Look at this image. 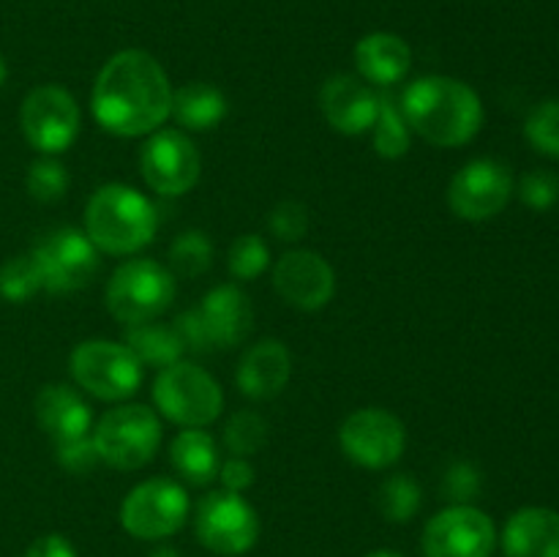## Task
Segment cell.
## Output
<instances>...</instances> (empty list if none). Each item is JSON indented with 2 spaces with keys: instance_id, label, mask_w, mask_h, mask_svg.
I'll return each instance as SVG.
<instances>
[{
  "instance_id": "cell-39",
  "label": "cell",
  "mask_w": 559,
  "mask_h": 557,
  "mask_svg": "<svg viewBox=\"0 0 559 557\" xmlns=\"http://www.w3.org/2000/svg\"><path fill=\"white\" fill-rule=\"evenodd\" d=\"M25 557H76V549L71 546V541L66 538V535L49 533L33 541V544L27 546Z\"/></svg>"
},
{
  "instance_id": "cell-8",
  "label": "cell",
  "mask_w": 559,
  "mask_h": 557,
  "mask_svg": "<svg viewBox=\"0 0 559 557\" xmlns=\"http://www.w3.org/2000/svg\"><path fill=\"white\" fill-rule=\"evenodd\" d=\"M194 533L213 555L240 557L260 541V517L243 495L218 489L202 497L197 506Z\"/></svg>"
},
{
  "instance_id": "cell-1",
  "label": "cell",
  "mask_w": 559,
  "mask_h": 557,
  "mask_svg": "<svg viewBox=\"0 0 559 557\" xmlns=\"http://www.w3.org/2000/svg\"><path fill=\"white\" fill-rule=\"evenodd\" d=\"M91 107L98 126L109 134L147 137L173 115V85L151 52L123 49L96 74Z\"/></svg>"
},
{
  "instance_id": "cell-33",
  "label": "cell",
  "mask_w": 559,
  "mask_h": 557,
  "mask_svg": "<svg viewBox=\"0 0 559 557\" xmlns=\"http://www.w3.org/2000/svg\"><path fill=\"white\" fill-rule=\"evenodd\" d=\"M25 186L36 202H58L69 191V173L55 156H41L27 169Z\"/></svg>"
},
{
  "instance_id": "cell-28",
  "label": "cell",
  "mask_w": 559,
  "mask_h": 557,
  "mask_svg": "<svg viewBox=\"0 0 559 557\" xmlns=\"http://www.w3.org/2000/svg\"><path fill=\"white\" fill-rule=\"evenodd\" d=\"M211 262L213 244L207 240L205 233H200V229L180 233L178 238H175V244L169 246V268H173V276L197 278L211 268Z\"/></svg>"
},
{
  "instance_id": "cell-13",
  "label": "cell",
  "mask_w": 559,
  "mask_h": 557,
  "mask_svg": "<svg viewBox=\"0 0 559 557\" xmlns=\"http://www.w3.org/2000/svg\"><path fill=\"white\" fill-rule=\"evenodd\" d=\"M344 457L366 470H385L402 459L407 448V429L393 413L382 407L355 410L338 429Z\"/></svg>"
},
{
  "instance_id": "cell-9",
  "label": "cell",
  "mask_w": 559,
  "mask_h": 557,
  "mask_svg": "<svg viewBox=\"0 0 559 557\" xmlns=\"http://www.w3.org/2000/svg\"><path fill=\"white\" fill-rule=\"evenodd\" d=\"M189 511V491L178 481L151 478L123 497L120 528L140 541H164L183 528Z\"/></svg>"
},
{
  "instance_id": "cell-20",
  "label": "cell",
  "mask_w": 559,
  "mask_h": 557,
  "mask_svg": "<svg viewBox=\"0 0 559 557\" xmlns=\"http://www.w3.org/2000/svg\"><path fill=\"white\" fill-rule=\"evenodd\" d=\"M500 544L506 557H559V511L527 506L511 513Z\"/></svg>"
},
{
  "instance_id": "cell-18",
  "label": "cell",
  "mask_w": 559,
  "mask_h": 557,
  "mask_svg": "<svg viewBox=\"0 0 559 557\" xmlns=\"http://www.w3.org/2000/svg\"><path fill=\"white\" fill-rule=\"evenodd\" d=\"M197 317L205 328L207 344L227 349L246 342L254 322V309L243 289L235 284H218L202 298Z\"/></svg>"
},
{
  "instance_id": "cell-38",
  "label": "cell",
  "mask_w": 559,
  "mask_h": 557,
  "mask_svg": "<svg viewBox=\"0 0 559 557\" xmlns=\"http://www.w3.org/2000/svg\"><path fill=\"white\" fill-rule=\"evenodd\" d=\"M257 473H254V464L249 462L246 457H229L227 462L218 467V481L227 491H238L243 495L251 484H254Z\"/></svg>"
},
{
  "instance_id": "cell-35",
  "label": "cell",
  "mask_w": 559,
  "mask_h": 557,
  "mask_svg": "<svg viewBox=\"0 0 559 557\" xmlns=\"http://www.w3.org/2000/svg\"><path fill=\"white\" fill-rule=\"evenodd\" d=\"M267 227H271V233L276 235L278 240L295 244V240H300L309 233V213H306V208L300 205V202L284 200L271 211Z\"/></svg>"
},
{
  "instance_id": "cell-31",
  "label": "cell",
  "mask_w": 559,
  "mask_h": 557,
  "mask_svg": "<svg viewBox=\"0 0 559 557\" xmlns=\"http://www.w3.org/2000/svg\"><path fill=\"white\" fill-rule=\"evenodd\" d=\"M271 265V249L260 235H240L227 254V268L235 278L240 282H251V278L262 276Z\"/></svg>"
},
{
  "instance_id": "cell-10",
  "label": "cell",
  "mask_w": 559,
  "mask_h": 557,
  "mask_svg": "<svg viewBox=\"0 0 559 557\" xmlns=\"http://www.w3.org/2000/svg\"><path fill=\"white\" fill-rule=\"evenodd\" d=\"M20 129L41 156H58L80 137V104L60 85L33 87L20 107Z\"/></svg>"
},
{
  "instance_id": "cell-14",
  "label": "cell",
  "mask_w": 559,
  "mask_h": 557,
  "mask_svg": "<svg viewBox=\"0 0 559 557\" xmlns=\"http://www.w3.org/2000/svg\"><path fill=\"white\" fill-rule=\"evenodd\" d=\"M513 175L497 158H473L464 164L448 186V205L464 222H489L511 202Z\"/></svg>"
},
{
  "instance_id": "cell-34",
  "label": "cell",
  "mask_w": 559,
  "mask_h": 557,
  "mask_svg": "<svg viewBox=\"0 0 559 557\" xmlns=\"http://www.w3.org/2000/svg\"><path fill=\"white\" fill-rule=\"evenodd\" d=\"M519 197L533 211H549L559 202V175L551 169H533L519 180Z\"/></svg>"
},
{
  "instance_id": "cell-4",
  "label": "cell",
  "mask_w": 559,
  "mask_h": 557,
  "mask_svg": "<svg viewBox=\"0 0 559 557\" xmlns=\"http://www.w3.org/2000/svg\"><path fill=\"white\" fill-rule=\"evenodd\" d=\"M153 402L158 413L173 424L183 429H205L222 415L224 391L216 377L207 375L202 366L175 360L158 369L156 382H153Z\"/></svg>"
},
{
  "instance_id": "cell-2",
  "label": "cell",
  "mask_w": 559,
  "mask_h": 557,
  "mask_svg": "<svg viewBox=\"0 0 559 557\" xmlns=\"http://www.w3.org/2000/svg\"><path fill=\"white\" fill-rule=\"evenodd\" d=\"M402 112L409 131L435 147L467 145L484 126V104L478 93L467 82L442 74L415 80L404 91Z\"/></svg>"
},
{
  "instance_id": "cell-37",
  "label": "cell",
  "mask_w": 559,
  "mask_h": 557,
  "mask_svg": "<svg viewBox=\"0 0 559 557\" xmlns=\"http://www.w3.org/2000/svg\"><path fill=\"white\" fill-rule=\"evenodd\" d=\"M480 491V470L473 462H453L442 475V495L453 502H469Z\"/></svg>"
},
{
  "instance_id": "cell-11",
  "label": "cell",
  "mask_w": 559,
  "mask_h": 557,
  "mask_svg": "<svg viewBox=\"0 0 559 557\" xmlns=\"http://www.w3.org/2000/svg\"><path fill=\"white\" fill-rule=\"evenodd\" d=\"M47 293H74L98 271V249L82 229L60 227L36 240L31 251Z\"/></svg>"
},
{
  "instance_id": "cell-5",
  "label": "cell",
  "mask_w": 559,
  "mask_h": 557,
  "mask_svg": "<svg viewBox=\"0 0 559 557\" xmlns=\"http://www.w3.org/2000/svg\"><path fill=\"white\" fill-rule=\"evenodd\" d=\"M175 276L156 260H126L107 282L109 315L126 328L153 322L173 306Z\"/></svg>"
},
{
  "instance_id": "cell-15",
  "label": "cell",
  "mask_w": 559,
  "mask_h": 557,
  "mask_svg": "<svg viewBox=\"0 0 559 557\" xmlns=\"http://www.w3.org/2000/svg\"><path fill=\"white\" fill-rule=\"evenodd\" d=\"M140 169L145 183L162 197H180L200 180L202 158L183 131L158 129L140 151Z\"/></svg>"
},
{
  "instance_id": "cell-6",
  "label": "cell",
  "mask_w": 559,
  "mask_h": 557,
  "mask_svg": "<svg viewBox=\"0 0 559 557\" xmlns=\"http://www.w3.org/2000/svg\"><path fill=\"white\" fill-rule=\"evenodd\" d=\"M98 459L115 470H140L162 446V420L145 404H120L91 431Z\"/></svg>"
},
{
  "instance_id": "cell-25",
  "label": "cell",
  "mask_w": 559,
  "mask_h": 557,
  "mask_svg": "<svg viewBox=\"0 0 559 557\" xmlns=\"http://www.w3.org/2000/svg\"><path fill=\"white\" fill-rule=\"evenodd\" d=\"M126 347L136 355L142 366L164 369V366L183 360L186 344L175 325H158V322H142V325L126 328Z\"/></svg>"
},
{
  "instance_id": "cell-12",
  "label": "cell",
  "mask_w": 559,
  "mask_h": 557,
  "mask_svg": "<svg viewBox=\"0 0 559 557\" xmlns=\"http://www.w3.org/2000/svg\"><path fill=\"white\" fill-rule=\"evenodd\" d=\"M420 546L426 557H491L497 528L473 502H453L426 522Z\"/></svg>"
},
{
  "instance_id": "cell-32",
  "label": "cell",
  "mask_w": 559,
  "mask_h": 557,
  "mask_svg": "<svg viewBox=\"0 0 559 557\" xmlns=\"http://www.w3.org/2000/svg\"><path fill=\"white\" fill-rule=\"evenodd\" d=\"M524 137L538 153L559 158V98H546L530 112Z\"/></svg>"
},
{
  "instance_id": "cell-17",
  "label": "cell",
  "mask_w": 559,
  "mask_h": 557,
  "mask_svg": "<svg viewBox=\"0 0 559 557\" xmlns=\"http://www.w3.org/2000/svg\"><path fill=\"white\" fill-rule=\"evenodd\" d=\"M380 93L371 91L360 76L333 74L320 91V107L338 134L358 137L371 131L377 120Z\"/></svg>"
},
{
  "instance_id": "cell-42",
  "label": "cell",
  "mask_w": 559,
  "mask_h": 557,
  "mask_svg": "<svg viewBox=\"0 0 559 557\" xmlns=\"http://www.w3.org/2000/svg\"><path fill=\"white\" fill-rule=\"evenodd\" d=\"M5 76H9V66H5V58H3V55H0V87H3Z\"/></svg>"
},
{
  "instance_id": "cell-27",
  "label": "cell",
  "mask_w": 559,
  "mask_h": 557,
  "mask_svg": "<svg viewBox=\"0 0 559 557\" xmlns=\"http://www.w3.org/2000/svg\"><path fill=\"white\" fill-rule=\"evenodd\" d=\"M424 502V491H420L418 481L407 473H396L391 478L382 481L380 495H377V506L388 522L404 524L420 511Z\"/></svg>"
},
{
  "instance_id": "cell-16",
  "label": "cell",
  "mask_w": 559,
  "mask_h": 557,
  "mask_svg": "<svg viewBox=\"0 0 559 557\" xmlns=\"http://www.w3.org/2000/svg\"><path fill=\"white\" fill-rule=\"evenodd\" d=\"M273 287L293 309L317 311L331 304L336 293V273L317 251L295 249L278 257L273 268Z\"/></svg>"
},
{
  "instance_id": "cell-21",
  "label": "cell",
  "mask_w": 559,
  "mask_h": 557,
  "mask_svg": "<svg viewBox=\"0 0 559 557\" xmlns=\"http://www.w3.org/2000/svg\"><path fill=\"white\" fill-rule=\"evenodd\" d=\"M413 49L396 33L377 31L355 44V69L360 80L377 87H391L409 74Z\"/></svg>"
},
{
  "instance_id": "cell-41",
  "label": "cell",
  "mask_w": 559,
  "mask_h": 557,
  "mask_svg": "<svg viewBox=\"0 0 559 557\" xmlns=\"http://www.w3.org/2000/svg\"><path fill=\"white\" fill-rule=\"evenodd\" d=\"M366 557H402V555H399V552H393V549H377V552H369Z\"/></svg>"
},
{
  "instance_id": "cell-23",
  "label": "cell",
  "mask_w": 559,
  "mask_h": 557,
  "mask_svg": "<svg viewBox=\"0 0 559 557\" xmlns=\"http://www.w3.org/2000/svg\"><path fill=\"white\" fill-rule=\"evenodd\" d=\"M169 462L175 473L191 486L211 484L213 478H218V467H222L216 440L205 429L178 431L169 442Z\"/></svg>"
},
{
  "instance_id": "cell-22",
  "label": "cell",
  "mask_w": 559,
  "mask_h": 557,
  "mask_svg": "<svg viewBox=\"0 0 559 557\" xmlns=\"http://www.w3.org/2000/svg\"><path fill=\"white\" fill-rule=\"evenodd\" d=\"M36 420L55 442L91 435V404L71 386L49 382L36 396Z\"/></svg>"
},
{
  "instance_id": "cell-19",
  "label": "cell",
  "mask_w": 559,
  "mask_h": 557,
  "mask_svg": "<svg viewBox=\"0 0 559 557\" xmlns=\"http://www.w3.org/2000/svg\"><path fill=\"white\" fill-rule=\"evenodd\" d=\"M293 375V355L278 339H262L251 344L240 358L235 382L249 399H273L287 388Z\"/></svg>"
},
{
  "instance_id": "cell-36",
  "label": "cell",
  "mask_w": 559,
  "mask_h": 557,
  "mask_svg": "<svg viewBox=\"0 0 559 557\" xmlns=\"http://www.w3.org/2000/svg\"><path fill=\"white\" fill-rule=\"evenodd\" d=\"M55 457H58L60 467L69 470V473L74 475H87L98 462H102L91 435L76 437V440L55 442Z\"/></svg>"
},
{
  "instance_id": "cell-40",
  "label": "cell",
  "mask_w": 559,
  "mask_h": 557,
  "mask_svg": "<svg viewBox=\"0 0 559 557\" xmlns=\"http://www.w3.org/2000/svg\"><path fill=\"white\" fill-rule=\"evenodd\" d=\"M147 557H180V552L175 546H156Z\"/></svg>"
},
{
  "instance_id": "cell-26",
  "label": "cell",
  "mask_w": 559,
  "mask_h": 557,
  "mask_svg": "<svg viewBox=\"0 0 559 557\" xmlns=\"http://www.w3.org/2000/svg\"><path fill=\"white\" fill-rule=\"evenodd\" d=\"M371 140H374L377 156L391 158V162L409 153V123L393 96H380V102H377V120L371 126Z\"/></svg>"
},
{
  "instance_id": "cell-30",
  "label": "cell",
  "mask_w": 559,
  "mask_h": 557,
  "mask_svg": "<svg viewBox=\"0 0 559 557\" xmlns=\"http://www.w3.org/2000/svg\"><path fill=\"white\" fill-rule=\"evenodd\" d=\"M41 287V276L31 254L11 257L0 265V298L9 304H25Z\"/></svg>"
},
{
  "instance_id": "cell-3",
  "label": "cell",
  "mask_w": 559,
  "mask_h": 557,
  "mask_svg": "<svg viewBox=\"0 0 559 557\" xmlns=\"http://www.w3.org/2000/svg\"><path fill=\"white\" fill-rule=\"evenodd\" d=\"M156 227L153 202L126 183L102 186L87 200L85 235L104 254H136L151 244Z\"/></svg>"
},
{
  "instance_id": "cell-7",
  "label": "cell",
  "mask_w": 559,
  "mask_h": 557,
  "mask_svg": "<svg viewBox=\"0 0 559 557\" xmlns=\"http://www.w3.org/2000/svg\"><path fill=\"white\" fill-rule=\"evenodd\" d=\"M142 369L136 355L123 342L87 339L76 344L69 358V371L76 386L102 402H123L142 386Z\"/></svg>"
},
{
  "instance_id": "cell-24",
  "label": "cell",
  "mask_w": 559,
  "mask_h": 557,
  "mask_svg": "<svg viewBox=\"0 0 559 557\" xmlns=\"http://www.w3.org/2000/svg\"><path fill=\"white\" fill-rule=\"evenodd\" d=\"M227 115V98L207 82H189L173 91V118L189 131H211Z\"/></svg>"
},
{
  "instance_id": "cell-29",
  "label": "cell",
  "mask_w": 559,
  "mask_h": 557,
  "mask_svg": "<svg viewBox=\"0 0 559 557\" xmlns=\"http://www.w3.org/2000/svg\"><path fill=\"white\" fill-rule=\"evenodd\" d=\"M267 442V424L254 410H240L224 426V446L233 457H254Z\"/></svg>"
}]
</instances>
